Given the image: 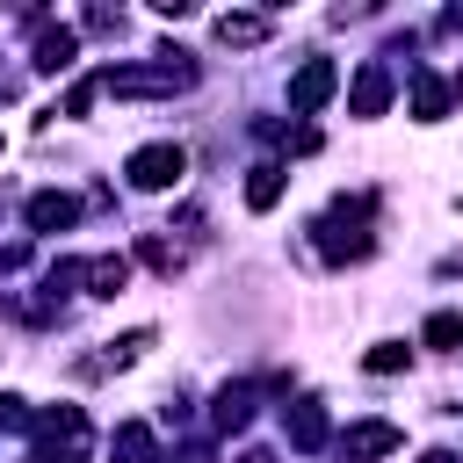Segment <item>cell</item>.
Returning <instances> with one entry per match:
<instances>
[{
    "mask_svg": "<svg viewBox=\"0 0 463 463\" xmlns=\"http://www.w3.org/2000/svg\"><path fill=\"white\" fill-rule=\"evenodd\" d=\"M333 87H340L333 58H304V65H297V80H289V109H297V116H311V109H326V101H333Z\"/></svg>",
    "mask_w": 463,
    "mask_h": 463,
    "instance_id": "3",
    "label": "cell"
},
{
    "mask_svg": "<svg viewBox=\"0 0 463 463\" xmlns=\"http://www.w3.org/2000/svg\"><path fill=\"white\" fill-rule=\"evenodd\" d=\"M72 217H80V203H72V195H58V188L29 195V224H36V232H65Z\"/></svg>",
    "mask_w": 463,
    "mask_h": 463,
    "instance_id": "6",
    "label": "cell"
},
{
    "mask_svg": "<svg viewBox=\"0 0 463 463\" xmlns=\"http://www.w3.org/2000/svg\"><path fill=\"white\" fill-rule=\"evenodd\" d=\"M369 369H376V376H391V369H405V347H391V340H383V347H369Z\"/></svg>",
    "mask_w": 463,
    "mask_h": 463,
    "instance_id": "19",
    "label": "cell"
},
{
    "mask_svg": "<svg viewBox=\"0 0 463 463\" xmlns=\"http://www.w3.org/2000/svg\"><path fill=\"white\" fill-rule=\"evenodd\" d=\"M347 101H354V116H383V101H391V72H383V65H362Z\"/></svg>",
    "mask_w": 463,
    "mask_h": 463,
    "instance_id": "5",
    "label": "cell"
},
{
    "mask_svg": "<svg viewBox=\"0 0 463 463\" xmlns=\"http://www.w3.org/2000/svg\"><path fill=\"white\" fill-rule=\"evenodd\" d=\"M420 463H456V456H449V449H427V456H420Z\"/></svg>",
    "mask_w": 463,
    "mask_h": 463,
    "instance_id": "21",
    "label": "cell"
},
{
    "mask_svg": "<svg viewBox=\"0 0 463 463\" xmlns=\"http://www.w3.org/2000/svg\"><path fill=\"white\" fill-rule=\"evenodd\" d=\"M282 203V166H253L246 174V210H275Z\"/></svg>",
    "mask_w": 463,
    "mask_h": 463,
    "instance_id": "14",
    "label": "cell"
},
{
    "mask_svg": "<svg viewBox=\"0 0 463 463\" xmlns=\"http://www.w3.org/2000/svg\"><path fill=\"white\" fill-rule=\"evenodd\" d=\"M253 405H260V398H253V383H224V391H217V405H210V427H217V434L253 427Z\"/></svg>",
    "mask_w": 463,
    "mask_h": 463,
    "instance_id": "4",
    "label": "cell"
},
{
    "mask_svg": "<svg viewBox=\"0 0 463 463\" xmlns=\"http://www.w3.org/2000/svg\"><path fill=\"white\" fill-rule=\"evenodd\" d=\"M80 282H87V297H116V289L130 282V260H123V253H101V260H87Z\"/></svg>",
    "mask_w": 463,
    "mask_h": 463,
    "instance_id": "11",
    "label": "cell"
},
{
    "mask_svg": "<svg viewBox=\"0 0 463 463\" xmlns=\"http://www.w3.org/2000/svg\"><path fill=\"white\" fill-rule=\"evenodd\" d=\"M289 449H326V405H289Z\"/></svg>",
    "mask_w": 463,
    "mask_h": 463,
    "instance_id": "12",
    "label": "cell"
},
{
    "mask_svg": "<svg viewBox=\"0 0 463 463\" xmlns=\"http://www.w3.org/2000/svg\"><path fill=\"white\" fill-rule=\"evenodd\" d=\"M181 166H188V152H181V145H137L123 174H130V188H174V181H181Z\"/></svg>",
    "mask_w": 463,
    "mask_h": 463,
    "instance_id": "2",
    "label": "cell"
},
{
    "mask_svg": "<svg viewBox=\"0 0 463 463\" xmlns=\"http://www.w3.org/2000/svg\"><path fill=\"white\" fill-rule=\"evenodd\" d=\"M260 36H268V14H217V43H239V51H246V43H260Z\"/></svg>",
    "mask_w": 463,
    "mask_h": 463,
    "instance_id": "13",
    "label": "cell"
},
{
    "mask_svg": "<svg viewBox=\"0 0 463 463\" xmlns=\"http://www.w3.org/2000/svg\"><path fill=\"white\" fill-rule=\"evenodd\" d=\"M109 456H116V463H159V441H152V427L130 420V427L109 434Z\"/></svg>",
    "mask_w": 463,
    "mask_h": 463,
    "instance_id": "9",
    "label": "cell"
},
{
    "mask_svg": "<svg viewBox=\"0 0 463 463\" xmlns=\"http://www.w3.org/2000/svg\"><path fill=\"white\" fill-rule=\"evenodd\" d=\"M362 217H369V203H333V217L318 224V253H326V260H362V253H369Z\"/></svg>",
    "mask_w": 463,
    "mask_h": 463,
    "instance_id": "1",
    "label": "cell"
},
{
    "mask_svg": "<svg viewBox=\"0 0 463 463\" xmlns=\"http://www.w3.org/2000/svg\"><path fill=\"white\" fill-rule=\"evenodd\" d=\"M72 58H80V36L72 29H43L36 36V72H65Z\"/></svg>",
    "mask_w": 463,
    "mask_h": 463,
    "instance_id": "10",
    "label": "cell"
},
{
    "mask_svg": "<svg viewBox=\"0 0 463 463\" xmlns=\"http://www.w3.org/2000/svg\"><path fill=\"white\" fill-rule=\"evenodd\" d=\"M239 463H275V456H239Z\"/></svg>",
    "mask_w": 463,
    "mask_h": 463,
    "instance_id": "22",
    "label": "cell"
},
{
    "mask_svg": "<svg viewBox=\"0 0 463 463\" xmlns=\"http://www.w3.org/2000/svg\"><path fill=\"white\" fill-rule=\"evenodd\" d=\"M137 253H145V260H152V268H159V275H174V268H181V253H174V246H166V239H145V246H137Z\"/></svg>",
    "mask_w": 463,
    "mask_h": 463,
    "instance_id": "18",
    "label": "cell"
},
{
    "mask_svg": "<svg viewBox=\"0 0 463 463\" xmlns=\"http://www.w3.org/2000/svg\"><path fill=\"white\" fill-rule=\"evenodd\" d=\"M456 340H463V318L456 311H434L427 318V347H456Z\"/></svg>",
    "mask_w": 463,
    "mask_h": 463,
    "instance_id": "16",
    "label": "cell"
},
{
    "mask_svg": "<svg viewBox=\"0 0 463 463\" xmlns=\"http://www.w3.org/2000/svg\"><path fill=\"white\" fill-rule=\"evenodd\" d=\"M412 109H420V123H434V116L449 109V87H441V80H412Z\"/></svg>",
    "mask_w": 463,
    "mask_h": 463,
    "instance_id": "15",
    "label": "cell"
},
{
    "mask_svg": "<svg viewBox=\"0 0 463 463\" xmlns=\"http://www.w3.org/2000/svg\"><path fill=\"white\" fill-rule=\"evenodd\" d=\"M36 412H29V398H0V434H22Z\"/></svg>",
    "mask_w": 463,
    "mask_h": 463,
    "instance_id": "17",
    "label": "cell"
},
{
    "mask_svg": "<svg viewBox=\"0 0 463 463\" xmlns=\"http://www.w3.org/2000/svg\"><path fill=\"white\" fill-rule=\"evenodd\" d=\"M405 434L391 427V420H362V427H347V456H391Z\"/></svg>",
    "mask_w": 463,
    "mask_h": 463,
    "instance_id": "8",
    "label": "cell"
},
{
    "mask_svg": "<svg viewBox=\"0 0 463 463\" xmlns=\"http://www.w3.org/2000/svg\"><path fill=\"white\" fill-rule=\"evenodd\" d=\"M29 463H80V449H36Z\"/></svg>",
    "mask_w": 463,
    "mask_h": 463,
    "instance_id": "20",
    "label": "cell"
},
{
    "mask_svg": "<svg viewBox=\"0 0 463 463\" xmlns=\"http://www.w3.org/2000/svg\"><path fill=\"white\" fill-rule=\"evenodd\" d=\"M36 427H43V441H65V449L87 441V412L80 405H51V412H36Z\"/></svg>",
    "mask_w": 463,
    "mask_h": 463,
    "instance_id": "7",
    "label": "cell"
}]
</instances>
